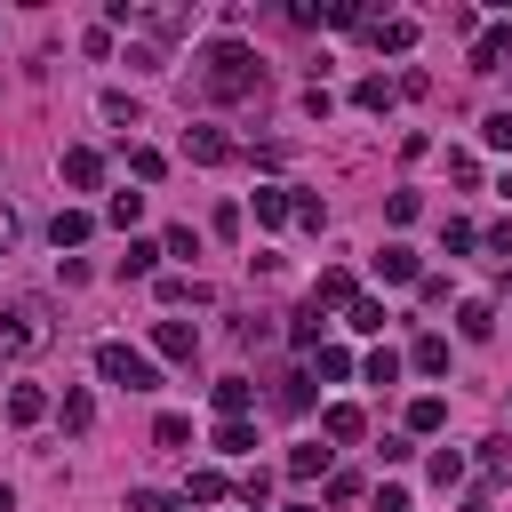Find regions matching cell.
<instances>
[{"instance_id": "obj_1", "label": "cell", "mask_w": 512, "mask_h": 512, "mask_svg": "<svg viewBox=\"0 0 512 512\" xmlns=\"http://www.w3.org/2000/svg\"><path fill=\"white\" fill-rule=\"evenodd\" d=\"M200 80H208V96H256L264 88V64H256V48H240V40H208V56H200Z\"/></svg>"}, {"instance_id": "obj_2", "label": "cell", "mask_w": 512, "mask_h": 512, "mask_svg": "<svg viewBox=\"0 0 512 512\" xmlns=\"http://www.w3.org/2000/svg\"><path fill=\"white\" fill-rule=\"evenodd\" d=\"M40 344H56L48 304H40V296H8V304H0V352L24 360V352H40Z\"/></svg>"}, {"instance_id": "obj_3", "label": "cell", "mask_w": 512, "mask_h": 512, "mask_svg": "<svg viewBox=\"0 0 512 512\" xmlns=\"http://www.w3.org/2000/svg\"><path fill=\"white\" fill-rule=\"evenodd\" d=\"M96 376L120 384V392H160V368H152L136 344H96Z\"/></svg>"}, {"instance_id": "obj_4", "label": "cell", "mask_w": 512, "mask_h": 512, "mask_svg": "<svg viewBox=\"0 0 512 512\" xmlns=\"http://www.w3.org/2000/svg\"><path fill=\"white\" fill-rule=\"evenodd\" d=\"M152 352H160V360H192V352H200V328H192V320H152Z\"/></svg>"}, {"instance_id": "obj_5", "label": "cell", "mask_w": 512, "mask_h": 512, "mask_svg": "<svg viewBox=\"0 0 512 512\" xmlns=\"http://www.w3.org/2000/svg\"><path fill=\"white\" fill-rule=\"evenodd\" d=\"M504 64H512V24L472 32V72H504Z\"/></svg>"}, {"instance_id": "obj_6", "label": "cell", "mask_w": 512, "mask_h": 512, "mask_svg": "<svg viewBox=\"0 0 512 512\" xmlns=\"http://www.w3.org/2000/svg\"><path fill=\"white\" fill-rule=\"evenodd\" d=\"M64 184H72V192H96V184H104V160H96L88 144H72V152H64Z\"/></svg>"}, {"instance_id": "obj_7", "label": "cell", "mask_w": 512, "mask_h": 512, "mask_svg": "<svg viewBox=\"0 0 512 512\" xmlns=\"http://www.w3.org/2000/svg\"><path fill=\"white\" fill-rule=\"evenodd\" d=\"M352 296H360V288H352V272H344V264H328V272L312 280V296H304V304H320V312H328V304H352Z\"/></svg>"}, {"instance_id": "obj_8", "label": "cell", "mask_w": 512, "mask_h": 512, "mask_svg": "<svg viewBox=\"0 0 512 512\" xmlns=\"http://www.w3.org/2000/svg\"><path fill=\"white\" fill-rule=\"evenodd\" d=\"M208 400H216V416H248V408H256V384H248V376H216Z\"/></svg>"}, {"instance_id": "obj_9", "label": "cell", "mask_w": 512, "mask_h": 512, "mask_svg": "<svg viewBox=\"0 0 512 512\" xmlns=\"http://www.w3.org/2000/svg\"><path fill=\"white\" fill-rule=\"evenodd\" d=\"M320 432H328V440H360V432H368V416H360L352 400H328V408H320Z\"/></svg>"}, {"instance_id": "obj_10", "label": "cell", "mask_w": 512, "mask_h": 512, "mask_svg": "<svg viewBox=\"0 0 512 512\" xmlns=\"http://www.w3.org/2000/svg\"><path fill=\"white\" fill-rule=\"evenodd\" d=\"M184 152L216 168V160H232V136H224V128H184Z\"/></svg>"}, {"instance_id": "obj_11", "label": "cell", "mask_w": 512, "mask_h": 512, "mask_svg": "<svg viewBox=\"0 0 512 512\" xmlns=\"http://www.w3.org/2000/svg\"><path fill=\"white\" fill-rule=\"evenodd\" d=\"M88 232H96V216H88V208H56V224H48V240H56V248H80Z\"/></svg>"}, {"instance_id": "obj_12", "label": "cell", "mask_w": 512, "mask_h": 512, "mask_svg": "<svg viewBox=\"0 0 512 512\" xmlns=\"http://www.w3.org/2000/svg\"><path fill=\"white\" fill-rule=\"evenodd\" d=\"M376 272H384V280H392V288H400V280H416V272H424V264H416V248H408V240H392V248H384V256H376Z\"/></svg>"}, {"instance_id": "obj_13", "label": "cell", "mask_w": 512, "mask_h": 512, "mask_svg": "<svg viewBox=\"0 0 512 512\" xmlns=\"http://www.w3.org/2000/svg\"><path fill=\"white\" fill-rule=\"evenodd\" d=\"M344 328H352V336H384V304H376V296H352V304H344Z\"/></svg>"}, {"instance_id": "obj_14", "label": "cell", "mask_w": 512, "mask_h": 512, "mask_svg": "<svg viewBox=\"0 0 512 512\" xmlns=\"http://www.w3.org/2000/svg\"><path fill=\"white\" fill-rule=\"evenodd\" d=\"M40 416H48V392L40 384H16L8 392V424H40Z\"/></svg>"}, {"instance_id": "obj_15", "label": "cell", "mask_w": 512, "mask_h": 512, "mask_svg": "<svg viewBox=\"0 0 512 512\" xmlns=\"http://www.w3.org/2000/svg\"><path fill=\"white\" fill-rule=\"evenodd\" d=\"M248 448H256V424L248 416H224L216 424V456H248Z\"/></svg>"}, {"instance_id": "obj_16", "label": "cell", "mask_w": 512, "mask_h": 512, "mask_svg": "<svg viewBox=\"0 0 512 512\" xmlns=\"http://www.w3.org/2000/svg\"><path fill=\"white\" fill-rule=\"evenodd\" d=\"M376 48L408 56V48H416V24H408V16H376Z\"/></svg>"}, {"instance_id": "obj_17", "label": "cell", "mask_w": 512, "mask_h": 512, "mask_svg": "<svg viewBox=\"0 0 512 512\" xmlns=\"http://www.w3.org/2000/svg\"><path fill=\"white\" fill-rule=\"evenodd\" d=\"M392 96H400V88H392L384 72H368V80L352 88V104H360V112H392Z\"/></svg>"}, {"instance_id": "obj_18", "label": "cell", "mask_w": 512, "mask_h": 512, "mask_svg": "<svg viewBox=\"0 0 512 512\" xmlns=\"http://www.w3.org/2000/svg\"><path fill=\"white\" fill-rule=\"evenodd\" d=\"M288 200L296 192H280V184H256V224L272 232V224H288Z\"/></svg>"}, {"instance_id": "obj_19", "label": "cell", "mask_w": 512, "mask_h": 512, "mask_svg": "<svg viewBox=\"0 0 512 512\" xmlns=\"http://www.w3.org/2000/svg\"><path fill=\"white\" fill-rule=\"evenodd\" d=\"M456 328H464V344H488V336H496V312H488V304L472 296V304L456 312Z\"/></svg>"}, {"instance_id": "obj_20", "label": "cell", "mask_w": 512, "mask_h": 512, "mask_svg": "<svg viewBox=\"0 0 512 512\" xmlns=\"http://www.w3.org/2000/svg\"><path fill=\"white\" fill-rule=\"evenodd\" d=\"M440 424H448V400H440V392L408 400V432H440Z\"/></svg>"}, {"instance_id": "obj_21", "label": "cell", "mask_w": 512, "mask_h": 512, "mask_svg": "<svg viewBox=\"0 0 512 512\" xmlns=\"http://www.w3.org/2000/svg\"><path fill=\"white\" fill-rule=\"evenodd\" d=\"M320 472H328V448H320V440L288 448V480H320Z\"/></svg>"}, {"instance_id": "obj_22", "label": "cell", "mask_w": 512, "mask_h": 512, "mask_svg": "<svg viewBox=\"0 0 512 512\" xmlns=\"http://www.w3.org/2000/svg\"><path fill=\"white\" fill-rule=\"evenodd\" d=\"M152 264H160V248H152V240H128V256H120V280H152Z\"/></svg>"}, {"instance_id": "obj_23", "label": "cell", "mask_w": 512, "mask_h": 512, "mask_svg": "<svg viewBox=\"0 0 512 512\" xmlns=\"http://www.w3.org/2000/svg\"><path fill=\"white\" fill-rule=\"evenodd\" d=\"M136 216H144V192H112V200H104V224H120V232H128Z\"/></svg>"}, {"instance_id": "obj_24", "label": "cell", "mask_w": 512, "mask_h": 512, "mask_svg": "<svg viewBox=\"0 0 512 512\" xmlns=\"http://www.w3.org/2000/svg\"><path fill=\"white\" fill-rule=\"evenodd\" d=\"M408 360H416L424 376H440V368H448V336H416V352H408Z\"/></svg>"}, {"instance_id": "obj_25", "label": "cell", "mask_w": 512, "mask_h": 512, "mask_svg": "<svg viewBox=\"0 0 512 512\" xmlns=\"http://www.w3.org/2000/svg\"><path fill=\"white\" fill-rule=\"evenodd\" d=\"M128 168H136V176H144V184H160V176H168V160H160V152H152V144H128Z\"/></svg>"}, {"instance_id": "obj_26", "label": "cell", "mask_w": 512, "mask_h": 512, "mask_svg": "<svg viewBox=\"0 0 512 512\" xmlns=\"http://www.w3.org/2000/svg\"><path fill=\"white\" fill-rule=\"evenodd\" d=\"M160 304H208V288H200V280H176V272H168V280H160Z\"/></svg>"}, {"instance_id": "obj_27", "label": "cell", "mask_w": 512, "mask_h": 512, "mask_svg": "<svg viewBox=\"0 0 512 512\" xmlns=\"http://www.w3.org/2000/svg\"><path fill=\"white\" fill-rule=\"evenodd\" d=\"M272 400H280V408H288V416H304V408H312V376H288V384H280V392H272Z\"/></svg>"}, {"instance_id": "obj_28", "label": "cell", "mask_w": 512, "mask_h": 512, "mask_svg": "<svg viewBox=\"0 0 512 512\" xmlns=\"http://www.w3.org/2000/svg\"><path fill=\"white\" fill-rule=\"evenodd\" d=\"M64 424H72V432H88V424H96V400H88V392H80V384H72V392H64Z\"/></svg>"}, {"instance_id": "obj_29", "label": "cell", "mask_w": 512, "mask_h": 512, "mask_svg": "<svg viewBox=\"0 0 512 512\" xmlns=\"http://www.w3.org/2000/svg\"><path fill=\"white\" fill-rule=\"evenodd\" d=\"M480 144H488V152H512V112H488V120H480Z\"/></svg>"}, {"instance_id": "obj_30", "label": "cell", "mask_w": 512, "mask_h": 512, "mask_svg": "<svg viewBox=\"0 0 512 512\" xmlns=\"http://www.w3.org/2000/svg\"><path fill=\"white\" fill-rule=\"evenodd\" d=\"M224 496V472H192V488H184V504H216Z\"/></svg>"}, {"instance_id": "obj_31", "label": "cell", "mask_w": 512, "mask_h": 512, "mask_svg": "<svg viewBox=\"0 0 512 512\" xmlns=\"http://www.w3.org/2000/svg\"><path fill=\"white\" fill-rule=\"evenodd\" d=\"M368 384H400V352H368Z\"/></svg>"}, {"instance_id": "obj_32", "label": "cell", "mask_w": 512, "mask_h": 512, "mask_svg": "<svg viewBox=\"0 0 512 512\" xmlns=\"http://www.w3.org/2000/svg\"><path fill=\"white\" fill-rule=\"evenodd\" d=\"M152 440H160V448H184V440H192V424H184V416H160V424H152Z\"/></svg>"}, {"instance_id": "obj_33", "label": "cell", "mask_w": 512, "mask_h": 512, "mask_svg": "<svg viewBox=\"0 0 512 512\" xmlns=\"http://www.w3.org/2000/svg\"><path fill=\"white\" fill-rule=\"evenodd\" d=\"M432 480H440V488H456V480H464V456H456V448H440V456H432Z\"/></svg>"}, {"instance_id": "obj_34", "label": "cell", "mask_w": 512, "mask_h": 512, "mask_svg": "<svg viewBox=\"0 0 512 512\" xmlns=\"http://www.w3.org/2000/svg\"><path fill=\"white\" fill-rule=\"evenodd\" d=\"M128 512H176V496H168V488H136V496H128Z\"/></svg>"}, {"instance_id": "obj_35", "label": "cell", "mask_w": 512, "mask_h": 512, "mask_svg": "<svg viewBox=\"0 0 512 512\" xmlns=\"http://www.w3.org/2000/svg\"><path fill=\"white\" fill-rule=\"evenodd\" d=\"M416 208H424L416 192H392V200H384V216H392V224H416Z\"/></svg>"}, {"instance_id": "obj_36", "label": "cell", "mask_w": 512, "mask_h": 512, "mask_svg": "<svg viewBox=\"0 0 512 512\" xmlns=\"http://www.w3.org/2000/svg\"><path fill=\"white\" fill-rule=\"evenodd\" d=\"M320 376H352V352L344 344H320Z\"/></svg>"}, {"instance_id": "obj_37", "label": "cell", "mask_w": 512, "mask_h": 512, "mask_svg": "<svg viewBox=\"0 0 512 512\" xmlns=\"http://www.w3.org/2000/svg\"><path fill=\"white\" fill-rule=\"evenodd\" d=\"M368 512H408V488H400V480H384V488H376V504H368Z\"/></svg>"}, {"instance_id": "obj_38", "label": "cell", "mask_w": 512, "mask_h": 512, "mask_svg": "<svg viewBox=\"0 0 512 512\" xmlns=\"http://www.w3.org/2000/svg\"><path fill=\"white\" fill-rule=\"evenodd\" d=\"M8 240H16V216H8V208H0V248H8Z\"/></svg>"}, {"instance_id": "obj_39", "label": "cell", "mask_w": 512, "mask_h": 512, "mask_svg": "<svg viewBox=\"0 0 512 512\" xmlns=\"http://www.w3.org/2000/svg\"><path fill=\"white\" fill-rule=\"evenodd\" d=\"M0 512H16V488H8V480H0Z\"/></svg>"}, {"instance_id": "obj_40", "label": "cell", "mask_w": 512, "mask_h": 512, "mask_svg": "<svg viewBox=\"0 0 512 512\" xmlns=\"http://www.w3.org/2000/svg\"><path fill=\"white\" fill-rule=\"evenodd\" d=\"M288 512H320V504H288Z\"/></svg>"}, {"instance_id": "obj_41", "label": "cell", "mask_w": 512, "mask_h": 512, "mask_svg": "<svg viewBox=\"0 0 512 512\" xmlns=\"http://www.w3.org/2000/svg\"><path fill=\"white\" fill-rule=\"evenodd\" d=\"M248 512H264V504H248Z\"/></svg>"}]
</instances>
